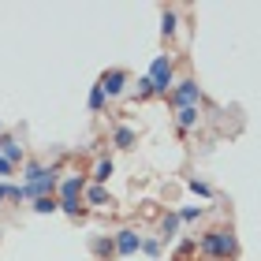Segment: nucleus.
I'll return each instance as SVG.
<instances>
[{"label":"nucleus","instance_id":"obj_1","mask_svg":"<svg viewBox=\"0 0 261 261\" xmlns=\"http://www.w3.org/2000/svg\"><path fill=\"white\" fill-rule=\"evenodd\" d=\"M194 246H198V250L205 254V257H213V261H228V257L239 254V243H235V235H231V231H224V228L205 231Z\"/></svg>","mask_w":261,"mask_h":261},{"label":"nucleus","instance_id":"obj_2","mask_svg":"<svg viewBox=\"0 0 261 261\" xmlns=\"http://www.w3.org/2000/svg\"><path fill=\"white\" fill-rule=\"evenodd\" d=\"M146 79L153 82V93H168V86H172V60L168 56H157Z\"/></svg>","mask_w":261,"mask_h":261},{"label":"nucleus","instance_id":"obj_3","mask_svg":"<svg viewBox=\"0 0 261 261\" xmlns=\"http://www.w3.org/2000/svg\"><path fill=\"white\" fill-rule=\"evenodd\" d=\"M172 105H175V109H198V105H201V90H198V82L183 79L179 86L172 90Z\"/></svg>","mask_w":261,"mask_h":261},{"label":"nucleus","instance_id":"obj_4","mask_svg":"<svg viewBox=\"0 0 261 261\" xmlns=\"http://www.w3.org/2000/svg\"><path fill=\"white\" fill-rule=\"evenodd\" d=\"M97 86L105 90V97H116V93H123V86H127V71H105V79Z\"/></svg>","mask_w":261,"mask_h":261},{"label":"nucleus","instance_id":"obj_5","mask_svg":"<svg viewBox=\"0 0 261 261\" xmlns=\"http://www.w3.org/2000/svg\"><path fill=\"white\" fill-rule=\"evenodd\" d=\"M82 191H86V179H82V175H67L60 183V201H79Z\"/></svg>","mask_w":261,"mask_h":261},{"label":"nucleus","instance_id":"obj_6","mask_svg":"<svg viewBox=\"0 0 261 261\" xmlns=\"http://www.w3.org/2000/svg\"><path fill=\"white\" fill-rule=\"evenodd\" d=\"M0 157H4V161L11 164V168H19V164H22V146H19L15 138L0 135Z\"/></svg>","mask_w":261,"mask_h":261},{"label":"nucleus","instance_id":"obj_7","mask_svg":"<svg viewBox=\"0 0 261 261\" xmlns=\"http://www.w3.org/2000/svg\"><path fill=\"white\" fill-rule=\"evenodd\" d=\"M112 243H116V254H123V257H130V254H135L138 246H142V239H138L135 231H120Z\"/></svg>","mask_w":261,"mask_h":261},{"label":"nucleus","instance_id":"obj_8","mask_svg":"<svg viewBox=\"0 0 261 261\" xmlns=\"http://www.w3.org/2000/svg\"><path fill=\"white\" fill-rule=\"evenodd\" d=\"M175 123H179L183 130H191L198 123V109H175Z\"/></svg>","mask_w":261,"mask_h":261},{"label":"nucleus","instance_id":"obj_9","mask_svg":"<svg viewBox=\"0 0 261 261\" xmlns=\"http://www.w3.org/2000/svg\"><path fill=\"white\" fill-rule=\"evenodd\" d=\"M116 172V164L109 161V157H105V161H97V168H93V179H97V187L101 183H109V175Z\"/></svg>","mask_w":261,"mask_h":261},{"label":"nucleus","instance_id":"obj_10","mask_svg":"<svg viewBox=\"0 0 261 261\" xmlns=\"http://www.w3.org/2000/svg\"><path fill=\"white\" fill-rule=\"evenodd\" d=\"M82 194H86V201H90V205H105V201H109V191H105V187H97V183H93V187H86Z\"/></svg>","mask_w":261,"mask_h":261},{"label":"nucleus","instance_id":"obj_11","mask_svg":"<svg viewBox=\"0 0 261 261\" xmlns=\"http://www.w3.org/2000/svg\"><path fill=\"white\" fill-rule=\"evenodd\" d=\"M116 146H123V149H130V146H135V130H130V127H116Z\"/></svg>","mask_w":261,"mask_h":261},{"label":"nucleus","instance_id":"obj_12","mask_svg":"<svg viewBox=\"0 0 261 261\" xmlns=\"http://www.w3.org/2000/svg\"><path fill=\"white\" fill-rule=\"evenodd\" d=\"M175 228H179V217H175V213H168V217L161 220V235H164V239H172Z\"/></svg>","mask_w":261,"mask_h":261},{"label":"nucleus","instance_id":"obj_13","mask_svg":"<svg viewBox=\"0 0 261 261\" xmlns=\"http://www.w3.org/2000/svg\"><path fill=\"white\" fill-rule=\"evenodd\" d=\"M56 209H60L56 198H34V213H56Z\"/></svg>","mask_w":261,"mask_h":261},{"label":"nucleus","instance_id":"obj_14","mask_svg":"<svg viewBox=\"0 0 261 261\" xmlns=\"http://www.w3.org/2000/svg\"><path fill=\"white\" fill-rule=\"evenodd\" d=\"M93 254H97V257H112L116 254V243L112 239H97V243H93Z\"/></svg>","mask_w":261,"mask_h":261},{"label":"nucleus","instance_id":"obj_15","mask_svg":"<svg viewBox=\"0 0 261 261\" xmlns=\"http://www.w3.org/2000/svg\"><path fill=\"white\" fill-rule=\"evenodd\" d=\"M90 109H93V112H101V109H105V90H101V86H93V90H90Z\"/></svg>","mask_w":261,"mask_h":261},{"label":"nucleus","instance_id":"obj_16","mask_svg":"<svg viewBox=\"0 0 261 261\" xmlns=\"http://www.w3.org/2000/svg\"><path fill=\"white\" fill-rule=\"evenodd\" d=\"M45 172H49V168H45V164H38V161H30V164H27V183H34V179H41Z\"/></svg>","mask_w":261,"mask_h":261},{"label":"nucleus","instance_id":"obj_17","mask_svg":"<svg viewBox=\"0 0 261 261\" xmlns=\"http://www.w3.org/2000/svg\"><path fill=\"white\" fill-rule=\"evenodd\" d=\"M161 30H164V38H172V34H175V11H164V19H161Z\"/></svg>","mask_w":261,"mask_h":261},{"label":"nucleus","instance_id":"obj_18","mask_svg":"<svg viewBox=\"0 0 261 261\" xmlns=\"http://www.w3.org/2000/svg\"><path fill=\"white\" fill-rule=\"evenodd\" d=\"M191 191L198 194V198H209L213 191H209V183H201V179H191Z\"/></svg>","mask_w":261,"mask_h":261},{"label":"nucleus","instance_id":"obj_19","mask_svg":"<svg viewBox=\"0 0 261 261\" xmlns=\"http://www.w3.org/2000/svg\"><path fill=\"white\" fill-rule=\"evenodd\" d=\"M60 209L67 213V217H82V205H79V201H60Z\"/></svg>","mask_w":261,"mask_h":261},{"label":"nucleus","instance_id":"obj_20","mask_svg":"<svg viewBox=\"0 0 261 261\" xmlns=\"http://www.w3.org/2000/svg\"><path fill=\"white\" fill-rule=\"evenodd\" d=\"M142 250H146L149 257H157V254H161V243H157V239H146V243H142Z\"/></svg>","mask_w":261,"mask_h":261},{"label":"nucleus","instance_id":"obj_21","mask_svg":"<svg viewBox=\"0 0 261 261\" xmlns=\"http://www.w3.org/2000/svg\"><path fill=\"white\" fill-rule=\"evenodd\" d=\"M198 217H201V205H191V209L179 213V220H198Z\"/></svg>","mask_w":261,"mask_h":261},{"label":"nucleus","instance_id":"obj_22","mask_svg":"<svg viewBox=\"0 0 261 261\" xmlns=\"http://www.w3.org/2000/svg\"><path fill=\"white\" fill-rule=\"evenodd\" d=\"M138 93H142V97H149V93H153V82L142 79V82H138Z\"/></svg>","mask_w":261,"mask_h":261},{"label":"nucleus","instance_id":"obj_23","mask_svg":"<svg viewBox=\"0 0 261 261\" xmlns=\"http://www.w3.org/2000/svg\"><path fill=\"white\" fill-rule=\"evenodd\" d=\"M11 172H15V168H11V164H8L4 157H0V175H11Z\"/></svg>","mask_w":261,"mask_h":261},{"label":"nucleus","instance_id":"obj_24","mask_svg":"<svg viewBox=\"0 0 261 261\" xmlns=\"http://www.w3.org/2000/svg\"><path fill=\"white\" fill-rule=\"evenodd\" d=\"M8 191H11V187H8V183H0V201H4V198H8Z\"/></svg>","mask_w":261,"mask_h":261}]
</instances>
